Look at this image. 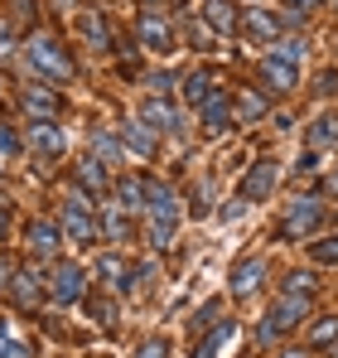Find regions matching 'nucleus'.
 <instances>
[{"label":"nucleus","instance_id":"13","mask_svg":"<svg viewBox=\"0 0 338 358\" xmlns=\"http://www.w3.org/2000/svg\"><path fill=\"white\" fill-rule=\"evenodd\" d=\"M261 83L271 87V92H290V87H300V63H285V59H271L261 63Z\"/></svg>","mask_w":338,"mask_h":358},{"label":"nucleus","instance_id":"30","mask_svg":"<svg viewBox=\"0 0 338 358\" xmlns=\"http://www.w3.org/2000/svg\"><path fill=\"white\" fill-rule=\"evenodd\" d=\"M314 271H290V281H285V296H314Z\"/></svg>","mask_w":338,"mask_h":358},{"label":"nucleus","instance_id":"25","mask_svg":"<svg viewBox=\"0 0 338 358\" xmlns=\"http://www.w3.org/2000/svg\"><path fill=\"white\" fill-rule=\"evenodd\" d=\"M213 92H218V87H213V78H208V73H189V78H184V97H189L193 107H203Z\"/></svg>","mask_w":338,"mask_h":358},{"label":"nucleus","instance_id":"44","mask_svg":"<svg viewBox=\"0 0 338 358\" xmlns=\"http://www.w3.org/2000/svg\"><path fill=\"white\" fill-rule=\"evenodd\" d=\"M0 238H5V213H0Z\"/></svg>","mask_w":338,"mask_h":358},{"label":"nucleus","instance_id":"24","mask_svg":"<svg viewBox=\"0 0 338 358\" xmlns=\"http://www.w3.org/2000/svg\"><path fill=\"white\" fill-rule=\"evenodd\" d=\"M247 29H251L256 39H276V34H281V20H276L271 10H247Z\"/></svg>","mask_w":338,"mask_h":358},{"label":"nucleus","instance_id":"31","mask_svg":"<svg viewBox=\"0 0 338 358\" xmlns=\"http://www.w3.org/2000/svg\"><path fill=\"white\" fill-rule=\"evenodd\" d=\"M334 339H338V320H334V315H324V320L309 329V344H319V349H324V344H334Z\"/></svg>","mask_w":338,"mask_h":358},{"label":"nucleus","instance_id":"28","mask_svg":"<svg viewBox=\"0 0 338 358\" xmlns=\"http://www.w3.org/2000/svg\"><path fill=\"white\" fill-rule=\"evenodd\" d=\"M309 257H314L319 266H338V238H319V242H309Z\"/></svg>","mask_w":338,"mask_h":358},{"label":"nucleus","instance_id":"10","mask_svg":"<svg viewBox=\"0 0 338 358\" xmlns=\"http://www.w3.org/2000/svg\"><path fill=\"white\" fill-rule=\"evenodd\" d=\"M140 121H145L155 136H174V131H184V117H179V107H169L165 97H150V102L140 107Z\"/></svg>","mask_w":338,"mask_h":358},{"label":"nucleus","instance_id":"39","mask_svg":"<svg viewBox=\"0 0 338 358\" xmlns=\"http://www.w3.org/2000/svg\"><path fill=\"white\" fill-rule=\"evenodd\" d=\"M290 5V15H304V10H314V5H324V0H285Z\"/></svg>","mask_w":338,"mask_h":358},{"label":"nucleus","instance_id":"23","mask_svg":"<svg viewBox=\"0 0 338 358\" xmlns=\"http://www.w3.org/2000/svg\"><path fill=\"white\" fill-rule=\"evenodd\" d=\"M121 150H126V145L116 141L112 131H92V155H97L102 165H116V160H121Z\"/></svg>","mask_w":338,"mask_h":358},{"label":"nucleus","instance_id":"40","mask_svg":"<svg viewBox=\"0 0 338 358\" xmlns=\"http://www.w3.org/2000/svg\"><path fill=\"white\" fill-rule=\"evenodd\" d=\"M300 170L309 175V170H319V150H304V160H300Z\"/></svg>","mask_w":338,"mask_h":358},{"label":"nucleus","instance_id":"42","mask_svg":"<svg viewBox=\"0 0 338 358\" xmlns=\"http://www.w3.org/2000/svg\"><path fill=\"white\" fill-rule=\"evenodd\" d=\"M193 358H218V349H213V344H203V349H193Z\"/></svg>","mask_w":338,"mask_h":358},{"label":"nucleus","instance_id":"4","mask_svg":"<svg viewBox=\"0 0 338 358\" xmlns=\"http://www.w3.org/2000/svg\"><path fill=\"white\" fill-rule=\"evenodd\" d=\"M319 228H324V199L300 194V199L285 208V233H290V238H309V233H319Z\"/></svg>","mask_w":338,"mask_h":358},{"label":"nucleus","instance_id":"17","mask_svg":"<svg viewBox=\"0 0 338 358\" xmlns=\"http://www.w3.org/2000/svg\"><path fill=\"white\" fill-rule=\"evenodd\" d=\"M78 189H82V194H92V199L112 189V179H107V165H102L97 155H87V160L78 165Z\"/></svg>","mask_w":338,"mask_h":358},{"label":"nucleus","instance_id":"26","mask_svg":"<svg viewBox=\"0 0 338 358\" xmlns=\"http://www.w3.org/2000/svg\"><path fill=\"white\" fill-rule=\"evenodd\" d=\"M174 233H179V223H169V218H150V223H145V242H150L155 252H160V247H169V242H174Z\"/></svg>","mask_w":338,"mask_h":358},{"label":"nucleus","instance_id":"47","mask_svg":"<svg viewBox=\"0 0 338 358\" xmlns=\"http://www.w3.org/2000/svg\"><path fill=\"white\" fill-rule=\"evenodd\" d=\"M334 358H338V354H334Z\"/></svg>","mask_w":338,"mask_h":358},{"label":"nucleus","instance_id":"43","mask_svg":"<svg viewBox=\"0 0 338 358\" xmlns=\"http://www.w3.org/2000/svg\"><path fill=\"white\" fill-rule=\"evenodd\" d=\"M150 5V15H160V5H169V0H145Z\"/></svg>","mask_w":338,"mask_h":358},{"label":"nucleus","instance_id":"8","mask_svg":"<svg viewBox=\"0 0 338 358\" xmlns=\"http://www.w3.org/2000/svg\"><path fill=\"white\" fill-rule=\"evenodd\" d=\"M135 39H140V49H150V54H169V49H174V29H169L165 15H140Z\"/></svg>","mask_w":338,"mask_h":358},{"label":"nucleus","instance_id":"1","mask_svg":"<svg viewBox=\"0 0 338 358\" xmlns=\"http://www.w3.org/2000/svg\"><path fill=\"white\" fill-rule=\"evenodd\" d=\"M24 59H29V68L39 78H54V83H68L73 78V59L63 54V44H58L54 34H34L29 49H24Z\"/></svg>","mask_w":338,"mask_h":358},{"label":"nucleus","instance_id":"46","mask_svg":"<svg viewBox=\"0 0 338 358\" xmlns=\"http://www.w3.org/2000/svg\"><path fill=\"white\" fill-rule=\"evenodd\" d=\"M281 358H304V354H281Z\"/></svg>","mask_w":338,"mask_h":358},{"label":"nucleus","instance_id":"3","mask_svg":"<svg viewBox=\"0 0 338 358\" xmlns=\"http://www.w3.org/2000/svg\"><path fill=\"white\" fill-rule=\"evenodd\" d=\"M58 228H63V238H73V242H92V238H97V218H92L87 194H68V199H63V208H58Z\"/></svg>","mask_w":338,"mask_h":358},{"label":"nucleus","instance_id":"41","mask_svg":"<svg viewBox=\"0 0 338 358\" xmlns=\"http://www.w3.org/2000/svg\"><path fill=\"white\" fill-rule=\"evenodd\" d=\"M10 276H15V266H10V262H0V291H10Z\"/></svg>","mask_w":338,"mask_h":358},{"label":"nucleus","instance_id":"33","mask_svg":"<svg viewBox=\"0 0 338 358\" xmlns=\"http://www.w3.org/2000/svg\"><path fill=\"white\" fill-rule=\"evenodd\" d=\"M276 59L300 63V59H304V39H276Z\"/></svg>","mask_w":338,"mask_h":358},{"label":"nucleus","instance_id":"20","mask_svg":"<svg viewBox=\"0 0 338 358\" xmlns=\"http://www.w3.org/2000/svg\"><path fill=\"white\" fill-rule=\"evenodd\" d=\"M203 24H208L213 34H232V29H237V10H232V0H203Z\"/></svg>","mask_w":338,"mask_h":358},{"label":"nucleus","instance_id":"18","mask_svg":"<svg viewBox=\"0 0 338 358\" xmlns=\"http://www.w3.org/2000/svg\"><path fill=\"white\" fill-rule=\"evenodd\" d=\"M198 121H203V131H213V136L227 131V126H232V102H227L223 92H213V97L198 107Z\"/></svg>","mask_w":338,"mask_h":358},{"label":"nucleus","instance_id":"12","mask_svg":"<svg viewBox=\"0 0 338 358\" xmlns=\"http://www.w3.org/2000/svg\"><path fill=\"white\" fill-rule=\"evenodd\" d=\"M261 276H266V262H261V257H247V262H237V266L227 271V291H232V296H251V291L261 286Z\"/></svg>","mask_w":338,"mask_h":358},{"label":"nucleus","instance_id":"14","mask_svg":"<svg viewBox=\"0 0 338 358\" xmlns=\"http://www.w3.org/2000/svg\"><path fill=\"white\" fill-rule=\"evenodd\" d=\"M121 145H126L135 160H150V155H155V131L135 117V121H126V126H121Z\"/></svg>","mask_w":338,"mask_h":358},{"label":"nucleus","instance_id":"36","mask_svg":"<svg viewBox=\"0 0 338 358\" xmlns=\"http://www.w3.org/2000/svg\"><path fill=\"white\" fill-rule=\"evenodd\" d=\"M135 358H169V339H145L135 349Z\"/></svg>","mask_w":338,"mask_h":358},{"label":"nucleus","instance_id":"32","mask_svg":"<svg viewBox=\"0 0 338 358\" xmlns=\"http://www.w3.org/2000/svg\"><path fill=\"white\" fill-rule=\"evenodd\" d=\"M102 228H107V238L112 242H126V213H121V208H107V223H102Z\"/></svg>","mask_w":338,"mask_h":358},{"label":"nucleus","instance_id":"5","mask_svg":"<svg viewBox=\"0 0 338 358\" xmlns=\"http://www.w3.org/2000/svg\"><path fill=\"white\" fill-rule=\"evenodd\" d=\"M82 291H87V271H82L78 262H58L54 276H49V296H54V305H73V300H82Z\"/></svg>","mask_w":338,"mask_h":358},{"label":"nucleus","instance_id":"11","mask_svg":"<svg viewBox=\"0 0 338 358\" xmlns=\"http://www.w3.org/2000/svg\"><path fill=\"white\" fill-rule=\"evenodd\" d=\"M24 242H29L34 257H54L58 247H63V228H58L54 218H34V223L24 228Z\"/></svg>","mask_w":338,"mask_h":358},{"label":"nucleus","instance_id":"6","mask_svg":"<svg viewBox=\"0 0 338 358\" xmlns=\"http://www.w3.org/2000/svg\"><path fill=\"white\" fill-rule=\"evenodd\" d=\"M29 150L39 155V160H58L63 150H68V136H63V126L58 121H29Z\"/></svg>","mask_w":338,"mask_h":358},{"label":"nucleus","instance_id":"45","mask_svg":"<svg viewBox=\"0 0 338 358\" xmlns=\"http://www.w3.org/2000/svg\"><path fill=\"white\" fill-rule=\"evenodd\" d=\"M329 184H334V189H338V170H334V179H329Z\"/></svg>","mask_w":338,"mask_h":358},{"label":"nucleus","instance_id":"2","mask_svg":"<svg viewBox=\"0 0 338 358\" xmlns=\"http://www.w3.org/2000/svg\"><path fill=\"white\" fill-rule=\"evenodd\" d=\"M304 315H309V296H281L271 310H266V315H261V329H256V334H261L266 344H276V339H281V334H290Z\"/></svg>","mask_w":338,"mask_h":358},{"label":"nucleus","instance_id":"35","mask_svg":"<svg viewBox=\"0 0 338 358\" xmlns=\"http://www.w3.org/2000/svg\"><path fill=\"white\" fill-rule=\"evenodd\" d=\"M87 305H92V315H97V324H107V329L116 324V305H112V300H102V296H97V300H87Z\"/></svg>","mask_w":338,"mask_h":358},{"label":"nucleus","instance_id":"7","mask_svg":"<svg viewBox=\"0 0 338 358\" xmlns=\"http://www.w3.org/2000/svg\"><path fill=\"white\" fill-rule=\"evenodd\" d=\"M276 175H281V165H276V160H256V165H251V175L237 184V199H247V203H261V199H271V189H276Z\"/></svg>","mask_w":338,"mask_h":358},{"label":"nucleus","instance_id":"15","mask_svg":"<svg viewBox=\"0 0 338 358\" xmlns=\"http://www.w3.org/2000/svg\"><path fill=\"white\" fill-rule=\"evenodd\" d=\"M24 112H29L34 121H54V112H58V92H54V87H44V83L24 87Z\"/></svg>","mask_w":338,"mask_h":358},{"label":"nucleus","instance_id":"37","mask_svg":"<svg viewBox=\"0 0 338 358\" xmlns=\"http://www.w3.org/2000/svg\"><path fill=\"white\" fill-rule=\"evenodd\" d=\"M15 44H20V34L10 29V20H0V59H10V54H15Z\"/></svg>","mask_w":338,"mask_h":358},{"label":"nucleus","instance_id":"38","mask_svg":"<svg viewBox=\"0 0 338 358\" xmlns=\"http://www.w3.org/2000/svg\"><path fill=\"white\" fill-rule=\"evenodd\" d=\"M15 150H20V136L10 126H0V155H15Z\"/></svg>","mask_w":338,"mask_h":358},{"label":"nucleus","instance_id":"34","mask_svg":"<svg viewBox=\"0 0 338 358\" xmlns=\"http://www.w3.org/2000/svg\"><path fill=\"white\" fill-rule=\"evenodd\" d=\"M174 83H179L174 73H150V78H145V87H150V97H169V87H174Z\"/></svg>","mask_w":338,"mask_h":358},{"label":"nucleus","instance_id":"22","mask_svg":"<svg viewBox=\"0 0 338 358\" xmlns=\"http://www.w3.org/2000/svg\"><path fill=\"white\" fill-rule=\"evenodd\" d=\"M232 117L247 121V126H251V121H261V117H266V97H261V92H242V97L232 102Z\"/></svg>","mask_w":338,"mask_h":358},{"label":"nucleus","instance_id":"16","mask_svg":"<svg viewBox=\"0 0 338 358\" xmlns=\"http://www.w3.org/2000/svg\"><path fill=\"white\" fill-rule=\"evenodd\" d=\"M112 199H116V208H121V213H140V208H145V179H116L112 184Z\"/></svg>","mask_w":338,"mask_h":358},{"label":"nucleus","instance_id":"19","mask_svg":"<svg viewBox=\"0 0 338 358\" xmlns=\"http://www.w3.org/2000/svg\"><path fill=\"white\" fill-rule=\"evenodd\" d=\"M10 296L20 300V305H39V296H44V281H39V271L20 266V271L10 276Z\"/></svg>","mask_w":338,"mask_h":358},{"label":"nucleus","instance_id":"9","mask_svg":"<svg viewBox=\"0 0 338 358\" xmlns=\"http://www.w3.org/2000/svg\"><path fill=\"white\" fill-rule=\"evenodd\" d=\"M145 213L179 223V189H169L165 179H145Z\"/></svg>","mask_w":338,"mask_h":358},{"label":"nucleus","instance_id":"27","mask_svg":"<svg viewBox=\"0 0 338 358\" xmlns=\"http://www.w3.org/2000/svg\"><path fill=\"white\" fill-rule=\"evenodd\" d=\"M82 34H87V44H92V49H107V44H112V34H107V20H102L97 10H92V15H82Z\"/></svg>","mask_w":338,"mask_h":358},{"label":"nucleus","instance_id":"29","mask_svg":"<svg viewBox=\"0 0 338 358\" xmlns=\"http://www.w3.org/2000/svg\"><path fill=\"white\" fill-rule=\"evenodd\" d=\"M0 358H29L24 339H15V329H10V324H0Z\"/></svg>","mask_w":338,"mask_h":358},{"label":"nucleus","instance_id":"21","mask_svg":"<svg viewBox=\"0 0 338 358\" xmlns=\"http://www.w3.org/2000/svg\"><path fill=\"white\" fill-rule=\"evenodd\" d=\"M338 145V112H319L309 126V150H329Z\"/></svg>","mask_w":338,"mask_h":358}]
</instances>
